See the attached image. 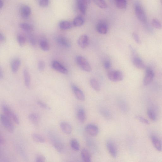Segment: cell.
I'll return each mask as SVG.
<instances>
[{
	"label": "cell",
	"instance_id": "33",
	"mask_svg": "<svg viewBox=\"0 0 162 162\" xmlns=\"http://www.w3.org/2000/svg\"><path fill=\"white\" fill-rule=\"evenodd\" d=\"M70 145L74 150L77 151L80 149V145L78 141L76 139H72L70 142Z\"/></svg>",
	"mask_w": 162,
	"mask_h": 162
},
{
	"label": "cell",
	"instance_id": "49",
	"mask_svg": "<svg viewBox=\"0 0 162 162\" xmlns=\"http://www.w3.org/2000/svg\"><path fill=\"white\" fill-rule=\"evenodd\" d=\"M4 2L3 1H2V0H1V2H0V7H1V8H2L3 6H4Z\"/></svg>",
	"mask_w": 162,
	"mask_h": 162
},
{
	"label": "cell",
	"instance_id": "22",
	"mask_svg": "<svg viewBox=\"0 0 162 162\" xmlns=\"http://www.w3.org/2000/svg\"><path fill=\"white\" fill-rule=\"evenodd\" d=\"M24 81L26 87L29 88L30 87L31 79L30 73L26 69L23 71V72Z\"/></svg>",
	"mask_w": 162,
	"mask_h": 162
},
{
	"label": "cell",
	"instance_id": "15",
	"mask_svg": "<svg viewBox=\"0 0 162 162\" xmlns=\"http://www.w3.org/2000/svg\"><path fill=\"white\" fill-rule=\"evenodd\" d=\"M97 31L101 34H106L107 32L108 26L106 23L103 21H100L96 27Z\"/></svg>",
	"mask_w": 162,
	"mask_h": 162
},
{
	"label": "cell",
	"instance_id": "5",
	"mask_svg": "<svg viewBox=\"0 0 162 162\" xmlns=\"http://www.w3.org/2000/svg\"><path fill=\"white\" fill-rule=\"evenodd\" d=\"M1 120L2 124L9 132L12 133L14 131V126L10 118L5 115L1 114Z\"/></svg>",
	"mask_w": 162,
	"mask_h": 162
},
{
	"label": "cell",
	"instance_id": "19",
	"mask_svg": "<svg viewBox=\"0 0 162 162\" xmlns=\"http://www.w3.org/2000/svg\"><path fill=\"white\" fill-rule=\"evenodd\" d=\"M151 140L155 149L159 151H161L162 146L158 138L155 136H152L151 137Z\"/></svg>",
	"mask_w": 162,
	"mask_h": 162
},
{
	"label": "cell",
	"instance_id": "21",
	"mask_svg": "<svg viewBox=\"0 0 162 162\" xmlns=\"http://www.w3.org/2000/svg\"><path fill=\"white\" fill-rule=\"evenodd\" d=\"M21 61L20 59L16 58L13 59L11 63V68L13 73H16L20 68Z\"/></svg>",
	"mask_w": 162,
	"mask_h": 162
},
{
	"label": "cell",
	"instance_id": "10",
	"mask_svg": "<svg viewBox=\"0 0 162 162\" xmlns=\"http://www.w3.org/2000/svg\"><path fill=\"white\" fill-rule=\"evenodd\" d=\"M71 88L77 98L81 101H84L85 99V95L82 91L77 85L73 84L71 85Z\"/></svg>",
	"mask_w": 162,
	"mask_h": 162
},
{
	"label": "cell",
	"instance_id": "14",
	"mask_svg": "<svg viewBox=\"0 0 162 162\" xmlns=\"http://www.w3.org/2000/svg\"><path fill=\"white\" fill-rule=\"evenodd\" d=\"M89 44V39L88 36L86 35L81 36L78 41V44L80 47L85 49L88 46Z\"/></svg>",
	"mask_w": 162,
	"mask_h": 162
},
{
	"label": "cell",
	"instance_id": "1",
	"mask_svg": "<svg viewBox=\"0 0 162 162\" xmlns=\"http://www.w3.org/2000/svg\"><path fill=\"white\" fill-rule=\"evenodd\" d=\"M135 11L136 15L139 20L146 24L147 23L146 14L144 8L139 3L136 2L135 3Z\"/></svg>",
	"mask_w": 162,
	"mask_h": 162
},
{
	"label": "cell",
	"instance_id": "51",
	"mask_svg": "<svg viewBox=\"0 0 162 162\" xmlns=\"http://www.w3.org/2000/svg\"><path fill=\"white\" fill-rule=\"evenodd\" d=\"M84 1L86 2V3L88 4L90 3V0H84Z\"/></svg>",
	"mask_w": 162,
	"mask_h": 162
},
{
	"label": "cell",
	"instance_id": "34",
	"mask_svg": "<svg viewBox=\"0 0 162 162\" xmlns=\"http://www.w3.org/2000/svg\"><path fill=\"white\" fill-rule=\"evenodd\" d=\"M94 3L100 8L106 9L107 7V4L104 0H93Z\"/></svg>",
	"mask_w": 162,
	"mask_h": 162
},
{
	"label": "cell",
	"instance_id": "36",
	"mask_svg": "<svg viewBox=\"0 0 162 162\" xmlns=\"http://www.w3.org/2000/svg\"><path fill=\"white\" fill-rule=\"evenodd\" d=\"M152 25L154 28L160 30L162 27V26L161 22L156 18H154L152 21Z\"/></svg>",
	"mask_w": 162,
	"mask_h": 162
},
{
	"label": "cell",
	"instance_id": "8",
	"mask_svg": "<svg viewBox=\"0 0 162 162\" xmlns=\"http://www.w3.org/2000/svg\"><path fill=\"white\" fill-rule=\"evenodd\" d=\"M107 149L109 154L114 158H116L117 155V151L115 143L111 140H109L106 143Z\"/></svg>",
	"mask_w": 162,
	"mask_h": 162
},
{
	"label": "cell",
	"instance_id": "45",
	"mask_svg": "<svg viewBox=\"0 0 162 162\" xmlns=\"http://www.w3.org/2000/svg\"><path fill=\"white\" fill-rule=\"evenodd\" d=\"M136 118L142 123L146 124L149 125L150 124L149 121L143 117L136 116Z\"/></svg>",
	"mask_w": 162,
	"mask_h": 162
},
{
	"label": "cell",
	"instance_id": "24",
	"mask_svg": "<svg viewBox=\"0 0 162 162\" xmlns=\"http://www.w3.org/2000/svg\"><path fill=\"white\" fill-rule=\"evenodd\" d=\"M81 156L83 161L85 162L91 161V158L89 151L87 149H84L81 151Z\"/></svg>",
	"mask_w": 162,
	"mask_h": 162
},
{
	"label": "cell",
	"instance_id": "16",
	"mask_svg": "<svg viewBox=\"0 0 162 162\" xmlns=\"http://www.w3.org/2000/svg\"><path fill=\"white\" fill-rule=\"evenodd\" d=\"M60 127L63 131L66 134H70L72 132V126L66 122H61L60 124Z\"/></svg>",
	"mask_w": 162,
	"mask_h": 162
},
{
	"label": "cell",
	"instance_id": "23",
	"mask_svg": "<svg viewBox=\"0 0 162 162\" xmlns=\"http://www.w3.org/2000/svg\"><path fill=\"white\" fill-rule=\"evenodd\" d=\"M77 115L78 120L81 123H84L86 120V113L85 111L82 108H79L77 110Z\"/></svg>",
	"mask_w": 162,
	"mask_h": 162
},
{
	"label": "cell",
	"instance_id": "35",
	"mask_svg": "<svg viewBox=\"0 0 162 162\" xmlns=\"http://www.w3.org/2000/svg\"><path fill=\"white\" fill-rule=\"evenodd\" d=\"M17 40L19 45L23 47L26 43V39L25 36L22 34H19L17 36Z\"/></svg>",
	"mask_w": 162,
	"mask_h": 162
},
{
	"label": "cell",
	"instance_id": "2",
	"mask_svg": "<svg viewBox=\"0 0 162 162\" xmlns=\"http://www.w3.org/2000/svg\"><path fill=\"white\" fill-rule=\"evenodd\" d=\"M76 61L80 68L86 72H90L92 68L88 61L83 57L79 55L76 57Z\"/></svg>",
	"mask_w": 162,
	"mask_h": 162
},
{
	"label": "cell",
	"instance_id": "9",
	"mask_svg": "<svg viewBox=\"0 0 162 162\" xmlns=\"http://www.w3.org/2000/svg\"><path fill=\"white\" fill-rule=\"evenodd\" d=\"M51 66L52 68L58 72L63 74L68 73L67 69L58 61L54 60L52 61Z\"/></svg>",
	"mask_w": 162,
	"mask_h": 162
},
{
	"label": "cell",
	"instance_id": "52",
	"mask_svg": "<svg viewBox=\"0 0 162 162\" xmlns=\"http://www.w3.org/2000/svg\"><path fill=\"white\" fill-rule=\"evenodd\" d=\"M162 1V0H161Z\"/></svg>",
	"mask_w": 162,
	"mask_h": 162
},
{
	"label": "cell",
	"instance_id": "11",
	"mask_svg": "<svg viewBox=\"0 0 162 162\" xmlns=\"http://www.w3.org/2000/svg\"><path fill=\"white\" fill-rule=\"evenodd\" d=\"M154 77V73L153 70L149 68H147L146 71V74L144 80L145 85H148L151 82Z\"/></svg>",
	"mask_w": 162,
	"mask_h": 162
},
{
	"label": "cell",
	"instance_id": "6",
	"mask_svg": "<svg viewBox=\"0 0 162 162\" xmlns=\"http://www.w3.org/2000/svg\"><path fill=\"white\" fill-rule=\"evenodd\" d=\"M50 137L52 144L55 149L60 153L62 152L64 149L63 143L55 135H51Z\"/></svg>",
	"mask_w": 162,
	"mask_h": 162
},
{
	"label": "cell",
	"instance_id": "40",
	"mask_svg": "<svg viewBox=\"0 0 162 162\" xmlns=\"http://www.w3.org/2000/svg\"><path fill=\"white\" fill-rule=\"evenodd\" d=\"M28 41L30 45L32 46H34L36 44V41L34 36L31 35H28Z\"/></svg>",
	"mask_w": 162,
	"mask_h": 162
},
{
	"label": "cell",
	"instance_id": "50",
	"mask_svg": "<svg viewBox=\"0 0 162 162\" xmlns=\"http://www.w3.org/2000/svg\"><path fill=\"white\" fill-rule=\"evenodd\" d=\"M0 142H1V144H3L4 143V140L3 139V138L1 137V139H0Z\"/></svg>",
	"mask_w": 162,
	"mask_h": 162
},
{
	"label": "cell",
	"instance_id": "3",
	"mask_svg": "<svg viewBox=\"0 0 162 162\" xmlns=\"http://www.w3.org/2000/svg\"><path fill=\"white\" fill-rule=\"evenodd\" d=\"M2 109L5 115L10 118L17 125H19L20 124V120L18 117L10 108L6 105H4L3 106Z\"/></svg>",
	"mask_w": 162,
	"mask_h": 162
},
{
	"label": "cell",
	"instance_id": "26",
	"mask_svg": "<svg viewBox=\"0 0 162 162\" xmlns=\"http://www.w3.org/2000/svg\"><path fill=\"white\" fill-rule=\"evenodd\" d=\"M28 118L31 122L35 125L38 124L40 121V116L36 113H31L28 115Z\"/></svg>",
	"mask_w": 162,
	"mask_h": 162
},
{
	"label": "cell",
	"instance_id": "17",
	"mask_svg": "<svg viewBox=\"0 0 162 162\" xmlns=\"http://www.w3.org/2000/svg\"><path fill=\"white\" fill-rule=\"evenodd\" d=\"M20 12L21 16L23 18L26 19L31 15V9L30 7L28 6H23L21 8Z\"/></svg>",
	"mask_w": 162,
	"mask_h": 162
},
{
	"label": "cell",
	"instance_id": "18",
	"mask_svg": "<svg viewBox=\"0 0 162 162\" xmlns=\"http://www.w3.org/2000/svg\"><path fill=\"white\" fill-rule=\"evenodd\" d=\"M39 45L41 49L44 51H48L50 49L49 43L45 37L41 38L39 41Z\"/></svg>",
	"mask_w": 162,
	"mask_h": 162
},
{
	"label": "cell",
	"instance_id": "31",
	"mask_svg": "<svg viewBox=\"0 0 162 162\" xmlns=\"http://www.w3.org/2000/svg\"><path fill=\"white\" fill-rule=\"evenodd\" d=\"M100 112L102 116L105 118L107 119H110L112 118V114L107 109L101 108L100 109Z\"/></svg>",
	"mask_w": 162,
	"mask_h": 162
},
{
	"label": "cell",
	"instance_id": "4",
	"mask_svg": "<svg viewBox=\"0 0 162 162\" xmlns=\"http://www.w3.org/2000/svg\"><path fill=\"white\" fill-rule=\"evenodd\" d=\"M108 79L114 82H120L123 79V75L121 71L118 70L109 71L107 73Z\"/></svg>",
	"mask_w": 162,
	"mask_h": 162
},
{
	"label": "cell",
	"instance_id": "27",
	"mask_svg": "<svg viewBox=\"0 0 162 162\" xmlns=\"http://www.w3.org/2000/svg\"><path fill=\"white\" fill-rule=\"evenodd\" d=\"M84 23V19L83 17L78 16L74 19L73 21V25L75 27H80L82 26Z\"/></svg>",
	"mask_w": 162,
	"mask_h": 162
},
{
	"label": "cell",
	"instance_id": "43",
	"mask_svg": "<svg viewBox=\"0 0 162 162\" xmlns=\"http://www.w3.org/2000/svg\"><path fill=\"white\" fill-rule=\"evenodd\" d=\"M38 67L40 71L44 70L45 68V63L44 62L42 61H39L38 64Z\"/></svg>",
	"mask_w": 162,
	"mask_h": 162
},
{
	"label": "cell",
	"instance_id": "38",
	"mask_svg": "<svg viewBox=\"0 0 162 162\" xmlns=\"http://www.w3.org/2000/svg\"><path fill=\"white\" fill-rule=\"evenodd\" d=\"M37 104L42 108L49 110L51 109L50 107L44 102L41 101H38L37 102Z\"/></svg>",
	"mask_w": 162,
	"mask_h": 162
},
{
	"label": "cell",
	"instance_id": "25",
	"mask_svg": "<svg viewBox=\"0 0 162 162\" xmlns=\"http://www.w3.org/2000/svg\"><path fill=\"white\" fill-rule=\"evenodd\" d=\"M72 25L70 22L68 21H61L59 23V27L61 30H66L70 29Z\"/></svg>",
	"mask_w": 162,
	"mask_h": 162
},
{
	"label": "cell",
	"instance_id": "39",
	"mask_svg": "<svg viewBox=\"0 0 162 162\" xmlns=\"http://www.w3.org/2000/svg\"><path fill=\"white\" fill-rule=\"evenodd\" d=\"M119 107L123 111L125 112L126 111L127 106L126 104L124 101H120L118 103Z\"/></svg>",
	"mask_w": 162,
	"mask_h": 162
},
{
	"label": "cell",
	"instance_id": "44",
	"mask_svg": "<svg viewBox=\"0 0 162 162\" xmlns=\"http://www.w3.org/2000/svg\"><path fill=\"white\" fill-rule=\"evenodd\" d=\"M132 36L133 39L135 40L136 43L139 44H140L141 43V41L139 36L136 33H133L132 35Z\"/></svg>",
	"mask_w": 162,
	"mask_h": 162
},
{
	"label": "cell",
	"instance_id": "37",
	"mask_svg": "<svg viewBox=\"0 0 162 162\" xmlns=\"http://www.w3.org/2000/svg\"><path fill=\"white\" fill-rule=\"evenodd\" d=\"M147 114L150 120L153 121L156 120V116L155 112L151 109H149L147 110Z\"/></svg>",
	"mask_w": 162,
	"mask_h": 162
},
{
	"label": "cell",
	"instance_id": "13",
	"mask_svg": "<svg viewBox=\"0 0 162 162\" xmlns=\"http://www.w3.org/2000/svg\"><path fill=\"white\" fill-rule=\"evenodd\" d=\"M56 41L59 45L65 48H69L71 46L70 42L66 38L59 36L56 38Z\"/></svg>",
	"mask_w": 162,
	"mask_h": 162
},
{
	"label": "cell",
	"instance_id": "28",
	"mask_svg": "<svg viewBox=\"0 0 162 162\" xmlns=\"http://www.w3.org/2000/svg\"><path fill=\"white\" fill-rule=\"evenodd\" d=\"M31 137L33 140L36 142L40 143H44L45 142V138L41 135L37 133H33L32 134Z\"/></svg>",
	"mask_w": 162,
	"mask_h": 162
},
{
	"label": "cell",
	"instance_id": "7",
	"mask_svg": "<svg viewBox=\"0 0 162 162\" xmlns=\"http://www.w3.org/2000/svg\"><path fill=\"white\" fill-rule=\"evenodd\" d=\"M132 57V63L136 68L138 69H144L145 66L143 61L140 58L138 57L136 54L135 50L131 51Z\"/></svg>",
	"mask_w": 162,
	"mask_h": 162
},
{
	"label": "cell",
	"instance_id": "47",
	"mask_svg": "<svg viewBox=\"0 0 162 162\" xmlns=\"http://www.w3.org/2000/svg\"><path fill=\"white\" fill-rule=\"evenodd\" d=\"M6 36L2 33H1L0 34V42L3 43L6 41Z\"/></svg>",
	"mask_w": 162,
	"mask_h": 162
},
{
	"label": "cell",
	"instance_id": "20",
	"mask_svg": "<svg viewBox=\"0 0 162 162\" xmlns=\"http://www.w3.org/2000/svg\"><path fill=\"white\" fill-rule=\"evenodd\" d=\"M77 5L80 12L83 15L86 12L88 4L84 0H77Z\"/></svg>",
	"mask_w": 162,
	"mask_h": 162
},
{
	"label": "cell",
	"instance_id": "41",
	"mask_svg": "<svg viewBox=\"0 0 162 162\" xmlns=\"http://www.w3.org/2000/svg\"><path fill=\"white\" fill-rule=\"evenodd\" d=\"M49 2L50 0H39V4L41 7H45L48 6Z\"/></svg>",
	"mask_w": 162,
	"mask_h": 162
},
{
	"label": "cell",
	"instance_id": "30",
	"mask_svg": "<svg viewBox=\"0 0 162 162\" xmlns=\"http://www.w3.org/2000/svg\"><path fill=\"white\" fill-rule=\"evenodd\" d=\"M115 4L117 7L120 9H125L127 7L126 0H115Z\"/></svg>",
	"mask_w": 162,
	"mask_h": 162
},
{
	"label": "cell",
	"instance_id": "12",
	"mask_svg": "<svg viewBox=\"0 0 162 162\" xmlns=\"http://www.w3.org/2000/svg\"><path fill=\"white\" fill-rule=\"evenodd\" d=\"M85 130L88 134L92 136H97L99 132L98 127L93 124L88 125L85 127Z\"/></svg>",
	"mask_w": 162,
	"mask_h": 162
},
{
	"label": "cell",
	"instance_id": "32",
	"mask_svg": "<svg viewBox=\"0 0 162 162\" xmlns=\"http://www.w3.org/2000/svg\"><path fill=\"white\" fill-rule=\"evenodd\" d=\"M20 26L22 30L27 32H31L33 30V27L28 23H20Z\"/></svg>",
	"mask_w": 162,
	"mask_h": 162
},
{
	"label": "cell",
	"instance_id": "29",
	"mask_svg": "<svg viewBox=\"0 0 162 162\" xmlns=\"http://www.w3.org/2000/svg\"><path fill=\"white\" fill-rule=\"evenodd\" d=\"M90 84L92 88L95 91L99 92L101 90V87L97 80L94 79H92L90 80Z\"/></svg>",
	"mask_w": 162,
	"mask_h": 162
},
{
	"label": "cell",
	"instance_id": "48",
	"mask_svg": "<svg viewBox=\"0 0 162 162\" xmlns=\"http://www.w3.org/2000/svg\"><path fill=\"white\" fill-rule=\"evenodd\" d=\"M3 77V73L1 69L0 70V79L1 80Z\"/></svg>",
	"mask_w": 162,
	"mask_h": 162
},
{
	"label": "cell",
	"instance_id": "42",
	"mask_svg": "<svg viewBox=\"0 0 162 162\" xmlns=\"http://www.w3.org/2000/svg\"><path fill=\"white\" fill-rule=\"evenodd\" d=\"M46 158L42 155H38L36 157L35 161L36 162H44L46 161Z\"/></svg>",
	"mask_w": 162,
	"mask_h": 162
},
{
	"label": "cell",
	"instance_id": "46",
	"mask_svg": "<svg viewBox=\"0 0 162 162\" xmlns=\"http://www.w3.org/2000/svg\"><path fill=\"white\" fill-rule=\"evenodd\" d=\"M103 66L105 69H109L111 67V63L110 61L108 60H106L104 61Z\"/></svg>",
	"mask_w": 162,
	"mask_h": 162
}]
</instances>
